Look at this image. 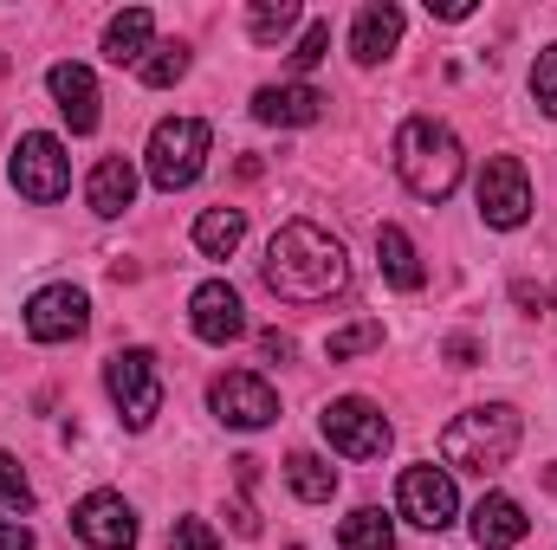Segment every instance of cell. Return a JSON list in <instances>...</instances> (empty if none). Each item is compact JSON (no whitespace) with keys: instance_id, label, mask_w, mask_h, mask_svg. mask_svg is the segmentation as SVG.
Segmentation results:
<instances>
[{"instance_id":"obj_1","label":"cell","mask_w":557,"mask_h":550,"mask_svg":"<svg viewBox=\"0 0 557 550\" xmlns=\"http://www.w3.org/2000/svg\"><path fill=\"white\" fill-rule=\"evenodd\" d=\"M260 273H267V285H273L285 304H331V298L350 285V260H344V247H337L324 227L292 221V227L273 234Z\"/></svg>"},{"instance_id":"obj_2","label":"cell","mask_w":557,"mask_h":550,"mask_svg":"<svg viewBox=\"0 0 557 550\" xmlns=\"http://www.w3.org/2000/svg\"><path fill=\"white\" fill-rule=\"evenodd\" d=\"M396 175H403V188L416 201H447L460 188V175H467V149H460V137L447 124L409 117L396 130Z\"/></svg>"},{"instance_id":"obj_3","label":"cell","mask_w":557,"mask_h":550,"mask_svg":"<svg viewBox=\"0 0 557 550\" xmlns=\"http://www.w3.org/2000/svg\"><path fill=\"white\" fill-rule=\"evenodd\" d=\"M519 440H525V421L519 409H506V402H486V409H467L447 421V434H441V460L447 466H460V473H499V466H512V453H519Z\"/></svg>"},{"instance_id":"obj_4","label":"cell","mask_w":557,"mask_h":550,"mask_svg":"<svg viewBox=\"0 0 557 550\" xmlns=\"http://www.w3.org/2000/svg\"><path fill=\"white\" fill-rule=\"evenodd\" d=\"M208 142H214V130H208L201 117H169V124H156V137H149V182H156L162 195L188 188V182L208 168Z\"/></svg>"},{"instance_id":"obj_5","label":"cell","mask_w":557,"mask_h":550,"mask_svg":"<svg viewBox=\"0 0 557 550\" xmlns=\"http://www.w3.org/2000/svg\"><path fill=\"white\" fill-rule=\"evenodd\" d=\"M104 389H111L117 421H124L131 434H143V427L162 414V370H156L149 350H117V357L104 363Z\"/></svg>"},{"instance_id":"obj_6","label":"cell","mask_w":557,"mask_h":550,"mask_svg":"<svg viewBox=\"0 0 557 550\" xmlns=\"http://www.w3.org/2000/svg\"><path fill=\"white\" fill-rule=\"evenodd\" d=\"M318 427H324V440H331L344 460H383V453H389V440H396V427L383 421V409H376V402H363V396L331 402V409L318 414Z\"/></svg>"},{"instance_id":"obj_7","label":"cell","mask_w":557,"mask_h":550,"mask_svg":"<svg viewBox=\"0 0 557 550\" xmlns=\"http://www.w3.org/2000/svg\"><path fill=\"white\" fill-rule=\"evenodd\" d=\"M13 188L26 195V201H39V208H52V201H65V188H72V155H65V142L59 137H20L13 149Z\"/></svg>"},{"instance_id":"obj_8","label":"cell","mask_w":557,"mask_h":550,"mask_svg":"<svg viewBox=\"0 0 557 550\" xmlns=\"http://www.w3.org/2000/svg\"><path fill=\"white\" fill-rule=\"evenodd\" d=\"M480 221L486 227H525L532 221V175H525V162L519 155H493L486 168H480Z\"/></svg>"},{"instance_id":"obj_9","label":"cell","mask_w":557,"mask_h":550,"mask_svg":"<svg viewBox=\"0 0 557 550\" xmlns=\"http://www.w3.org/2000/svg\"><path fill=\"white\" fill-rule=\"evenodd\" d=\"M91 324V298L78 285H46L26 298V337L33 343H72Z\"/></svg>"},{"instance_id":"obj_10","label":"cell","mask_w":557,"mask_h":550,"mask_svg":"<svg viewBox=\"0 0 557 550\" xmlns=\"http://www.w3.org/2000/svg\"><path fill=\"white\" fill-rule=\"evenodd\" d=\"M396 505H403V518L421 525V532H447L454 512H460V492H454L447 466H409L403 486H396Z\"/></svg>"},{"instance_id":"obj_11","label":"cell","mask_w":557,"mask_h":550,"mask_svg":"<svg viewBox=\"0 0 557 550\" xmlns=\"http://www.w3.org/2000/svg\"><path fill=\"white\" fill-rule=\"evenodd\" d=\"M72 532L85 550H131L137 545V512L124 505V492H85L72 505Z\"/></svg>"},{"instance_id":"obj_12","label":"cell","mask_w":557,"mask_h":550,"mask_svg":"<svg viewBox=\"0 0 557 550\" xmlns=\"http://www.w3.org/2000/svg\"><path fill=\"white\" fill-rule=\"evenodd\" d=\"M208 402H214V414H221L227 427H273L278 421V396L267 389V376H253V370H227V376H214Z\"/></svg>"},{"instance_id":"obj_13","label":"cell","mask_w":557,"mask_h":550,"mask_svg":"<svg viewBox=\"0 0 557 550\" xmlns=\"http://www.w3.org/2000/svg\"><path fill=\"white\" fill-rule=\"evenodd\" d=\"M188 324H195L201 343H240V337H247V304H240L234 285L208 278V285L188 298Z\"/></svg>"},{"instance_id":"obj_14","label":"cell","mask_w":557,"mask_h":550,"mask_svg":"<svg viewBox=\"0 0 557 550\" xmlns=\"http://www.w3.org/2000/svg\"><path fill=\"white\" fill-rule=\"evenodd\" d=\"M46 91L59 98V117L72 124V137H91L98 130V78L85 72V65H72V59H59L52 72H46Z\"/></svg>"},{"instance_id":"obj_15","label":"cell","mask_w":557,"mask_h":550,"mask_svg":"<svg viewBox=\"0 0 557 550\" xmlns=\"http://www.w3.org/2000/svg\"><path fill=\"white\" fill-rule=\"evenodd\" d=\"M473 545L480 550H512L525 545V532H532V518H525V505L519 499H506V492H486L480 505H473Z\"/></svg>"},{"instance_id":"obj_16","label":"cell","mask_w":557,"mask_h":550,"mask_svg":"<svg viewBox=\"0 0 557 550\" xmlns=\"http://www.w3.org/2000/svg\"><path fill=\"white\" fill-rule=\"evenodd\" d=\"M396 39H403V7H389V0H370V7L357 13V26H350L357 65H383V59L396 52Z\"/></svg>"},{"instance_id":"obj_17","label":"cell","mask_w":557,"mask_h":550,"mask_svg":"<svg viewBox=\"0 0 557 550\" xmlns=\"http://www.w3.org/2000/svg\"><path fill=\"white\" fill-rule=\"evenodd\" d=\"M253 117L278 124V130L318 124L324 117V91H311V85H267V91H253Z\"/></svg>"},{"instance_id":"obj_18","label":"cell","mask_w":557,"mask_h":550,"mask_svg":"<svg viewBox=\"0 0 557 550\" xmlns=\"http://www.w3.org/2000/svg\"><path fill=\"white\" fill-rule=\"evenodd\" d=\"M85 201H91V214L117 221V214L137 201V168H131V155H104V162L91 168V182H85Z\"/></svg>"},{"instance_id":"obj_19","label":"cell","mask_w":557,"mask_h":550,"mask_svg":"<svg viewBox=\"0 0 557 550\" xmlns=\"http://www.w3.org/2000/svg\"><path fill=\"white\" fill-rule=\"evenodd\" d=\"M149 39H156V13H149V7H131V13H117V20L104 26V59H111V65H143V59L156 52Z\"/></svg>"},{"instance_id":"obj_20","label":"cell","mask_w":557,"mask_h":550,"mask_svg":"<svg viewBox=\"0 0 557 550\" xmlns=\"http://www.w3.org/2000/svg\"><path fill=\"white\" fill-rule=\"evenodd\" d=\"M376 260H383V278L396 285V291H421V253L409 247V234L403 227H376Z\"/></svg>"},{"instance_id":"obj_21","label":"cell","mask_w":557,"mask_h":550,"mask_svg":"<svg viewBox=\"0 0 557 550\" xmlns=\"http://www.w3.org/2000/svg\"><path fill=\"white\" fill-rule=\"evenodd\" d=\"M240 240H247V214H240V208H208V214L195 221V247H201L208 260H227Z\"/></svg>"},{"instance_id":"obj_22","label":"cell","mask_w":557,"mask_h":550,"mask_svg":"<svg viewBox=\"0 0 557 550\" xmlns=\"http://www.w3.org/2000/svg\"><path fill=\"white\" fill-rule=\"evenodd\" d=\"M285 479H292V492H298L305 505H331V492H337V466L318 460V453H292V460H285Z\"/></svg>"},{"instance_id":"obj_23","label":"cell","mask_w":557,"mask_h":550,"mask_svg":"<svg viewBox=\"0 0 557 550\" xmlns=\"http://www.w3.org/2000/svg\"><path fill=\"white\" fill-rule=\"evenodd\" d=\"M337 545H344V550H396V525H389L376 505H363V512H350V518H344Z\"/></svg>"},{"instance_id":"obj_24","label":"cell","mask_w":557,"mask_h":550,"mask_svg":"<svg viewBox=\"0 0 557 550\" xmlns=\"http://www.w3.org/2000/svg\"><path fill=\"white\" fill-rule=\"evenodd\" d=\"M298 26V0H260L253 13H247V33L260 39V46H273V39H285Z\"/></svg>"},{"instance_id":"obj_25","label":"cell","mask_w":557,"mask_h":550,"mask_svg":"<svg viewBox=\"0 0 557 550\" xmlns=\"http://www.w3.org/2000/svg\"><path fill=\"white\" fill-rule=\"evenodd\" d=\"M182 72H188V46H182V39H175V46H156V52L137 65V78L149 85V91H169Z\"/></svg>"},{"instance_id":"obj_26","label":"cell","mask_w":557,"mask_h":550,"mask_svg":"<svg viewBox=\"0 0 557 550\" xmlns=\"http://www.w3.org/2000/svg\"><path fill=\"white\" fill-rule=\"evenodd\" d=\"M383 343V324H350V330H337L331 343H324V357L331 363H350V357H363V350H376Z\"/></svg>"},{"instance_id":"obj_27","label":"cell","mask_w":557,"mask_h":550,"mask_svg":"<svg viewBox=\"0 0 557 550\" xmlns=\"http://www.w3.org/2000/svg\"><path fill=\"white\" fill-rule=\"evenodd\" d=\"M0 505H7V512H33V479L20 473L13 453H0Z\"/></svg>"},{"instance_id":"obj_28","label":"cell","mask_w":557,"mask_h":550,"mask_svg":"<svg viewBox=\"0 0 557 550\" xmlns=\"http://www.w3.org/2000/svg\"><path fill=\"white\" fill-rule=\"evenodd\" d=\"M169 550H221V538H214L208 518H175L169 525Z\"/></svg>"},{"instance_id":"obj_29","label":"cell","mask_w":557,"mask_h":550,"mask_svg":"<svg viewBox=\"0 0 557 550\" xmlns=\"http://www.w3.org/2000/svg\"><path fill=\"white\" fill-rule=\"evenodd\" d=\"M324 52H331V20H311V26H305V39L292 46V65H298V72H311Z\"/></svg>"},{"instance_id":"obj_30","label":"cell","mask_w":557,"mask_h":550,"mask_svg":"<svg viewBox=\"0 0 557 550\" xmlns=\"http://www.w3.org/2000/svg\"><path fill=\"white\" fill-rule=\"evenodd\" d=\"M532 98L557 117V46H545V52H539V65H532Z\"/></svg>"},{"instance_id":"obj_31","label":"cell","mask_w":557,"mask_h":550,"mask_svg":"<svg viewBox=\"0 0 557 550\" xmlns=\"http://www.w3.org/2000/svg\"><path fill=\"white\" fill-rule=\"evenodd\" d=\"M0 550H33V532L20 518H0Z\"/></svg>"},{"instance_id":"obj_32","label":"cell","mask_w":557,"mask_h":550,"mask_svg":"<svg viewBox=\"0 0 557 550\" xmlns=\"http://www.w3.org/2000/svg\"><path fill=\"white\" fill-rule=\"evenodd\" d=\"M447 363H454V370H473V363H480V343H473V337H454V343H447Z\"/></svg>"},{"instance_id":"obj_33","label":"cell","mask_w":557,"mask_h":550,"mask_svg":"<svg viewBox=\"0 0 557 550\" xmlns=\"http://www.w3.org/2000/svg\"><path fill=\"white\" fill-rule=\"evenodd\" d=\"M260 350H267V357H278V363H285V357H292V337H285V330H267V337H260Z\"/></svg>"},{"instance_id":"obj_34","label":"cell","mask_w":557,"mask_h":550,"mask_svg":"<svg viewBox=\"0 0 557 550\" xmlns=\"http://www.w3.org/2000/svg\"><path fill=\"white\" fill-rule=\"evenodd\" d=\"M285 550H305V545H285Z\"/></svg>"}]
</instances>
